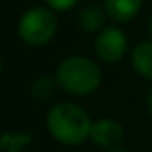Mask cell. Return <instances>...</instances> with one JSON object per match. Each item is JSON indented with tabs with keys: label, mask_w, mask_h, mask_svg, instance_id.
I'll return each instance as SVG.
<instances>
[{
	"label": "cell",
	"mask_w": 152,
	"mask_h": 152,
	"mask_svg": "<svg viewBox=\"0 0 152 152\" xmlns=\"http://www.w3.org/2000/svg\"><path fill=\"white\" fill-rule=\"evenodd\" d=\"M148 31H150V36H152V20H150V25H148Z\"/></svg>",
	"instance_id": "14"
},
{
	"label": "cell",
	"mask_w": 152,
	"mask_h": 152,
	"mask_svg": "<svg viewBox=\"0 0 152 152\" xmlns=\"http://www.w3.org/2000/svg\"><path fill=\"white\" fill-rule=\"evenodd\" d=\"M127 48L125 34L116 27L104 29L95 39V52L106 63H116L124 57Z\"/></svg>",
	"instance_id": "4"
},
{
	"label": "cell",
	"mask_w": 152,
	"mask_h": 152,
	"mask_svg": "<svg viewBox=\"0 0 152 152\" xmlns=\"http://www.w3.org/2000/svg\"><path fill=\"white\" fill-rule=\"evenodd\" d=\"M148 109L152 111V91H150V95H148Z\"/></svg>",
	"instance_id": "12"
},
{
	"label": "cell",
	"mask_w": 152,
	"mask_h": 152,
	"mask_svg": "<svg viewBox=\"0 0 152 152\" xmlns=\"http://www.w3.org/2000/svg\"><path fill=\"white\" fill-rule=\"evenodd\" d=\"M109 152H127V150H124V148H113V150H109Z\"/></svg>",
	"instance_id": "13"
},
{
	"label": "cell",
	"mask_w": 152,
	"mask_h": 152,
	"mask_svg": "<svg viewBox=\"0 0 152 152\" xmlns=\"http://www.w3.org/2000/svg\"><path fill=\"white\" fill-rule=\"evenodd\" d=\"M104 6L113 20L129 22L140 13L143 0H104Z\"/></svg>",
	"instance_id": "6"
},
{
	"label": "cell",
	"mask_w": 152,
	"mask_h": 152,
	"mask_svg": "<svg viewBox=\"0 0 152 152\" xmlns=\"http://www.w3.org/2000/svg\"><path fill=\"white\" fill-rule=\"evenodd\" d=\"M57 29V20L52 11L45 7H32L25 11L18 23L20 38L32 47H41L48 43Z\"/></svg>",
	"instance_id": "3"
},
{
	"label": "cell",
	"mask_w": 152,
	"mask_h": 152,
	"mask_svg": "<svg viewBox=\"0 0 152 152\" xmlns=\"http://www.w3.org/2000/svg\"><path fill=\"white\" fill-rule=\"evenodd\" d=\"M77 22H79V27L83 31L93 32V31L102 27V23H104V11L100 7H97V6H86L79 13Z\"/></svg>",
	"instance_id": "8"
},
{
	"label": "cell",
	"mask_w": 152,
	"mask_h": 152,
	"mask_svg": "<svg viewBox=\"0 0 152 152\" xmlns=\"http://www.w3.org/2000/svg\"><path fill=\"white\" fill-rule=\"evenodd\" d=\"M45 2L52 7V9H57V11H66V9H72L79 0H45Z\"/></svg>",
	"instance_id": "11"
},
{
	"label": "cell",
	"mask_w": 152,
	"mask_h": 152,
	"mask_svg": "<svg viewBox=\"0 0 152 152\" xmlns=\"http://www.w3.org/2000/svg\"><path fill=\"white\" fill-rule=\"evenodd\" d=\"M90 138L97 147L102 148H116V145L122 143L124 140V129L118 122L115 120H99L91 125V134Z\"/></svg>",
	"instance_id": "5"
},
{
	"label": "cell",
	"mask_w": 152,
	"mask_h": 152,
	"mask_svg": "<svg viewBox=\"0 0 152 152\" xmlns=\"http://www.w3.org/2000/svg\"><path fill=\"white\" fill-rule=\"evenodd\" d=\"M132 64L141 77L152 81V43H140L132 50Z\"/></svg>",
	"instance_id": "7"
},
{
	"label": "cell",
	"mask_w": 152,
	"mask_h": 152,
	"mask_svg": "<svg viewBox=\"0 0 152 152\" xmlns=\"http://www.w3.org/2000/svg\"><path fill=\"white\" fill-rule=\"evenodd\" d=\"M32 136L29 132H4L0 141L2 152H22L25 147H29Z\"/></svg>",
	"instance_id": "9"
},
{
	"label": "cell",
	"mask_w": 152,
	"mask_h": 152,
	"mask_svg": "<svg viewBox=\"0 0 152 152\" xmlns=\"http://www.w3.org/2000/svg\"><path fill=\"white\" fill-rule=\"evenodd\" d=\"M32 93H34V97L36 99H50L52 95H54V83L48 79V77H41V79H38V83L34 84V88H32Z\"/></svg>",
	"instance_id": "10"
},
{
	"label": "cell",
	"mask_w": 152,
	"mask_h": 152,
	"mask_svg": "<svg viewBox=\"0 0 152 152\" xmlns=\"http://www.w3.org/2000/svg\"><path fill=\"white\" fill-rule=\"evenodd\" d=\"M56 77L59 86L72 95H88L95 91L102 79L99 66L83 56L66 57L59 64Z\"/></svg>",
	"instance_id": "2"
},
{
	"label": "cell",
	"mask_w": 152,
	"mask_h": 152,
	"mask_svg": "<svg viewBox=\"0 0 152 152\" xmlns=\"http://www.w3.org/2000/svg\"><path fill=\"white\" fill-rule=\"evenodd\" d=\"M91 125L93 124L88 113L70 102L56 104L47 116V127L50 134L64 145L83 143L91 134Z\"/></svg>",
	"instance_id": "1"
}]
</instances>
